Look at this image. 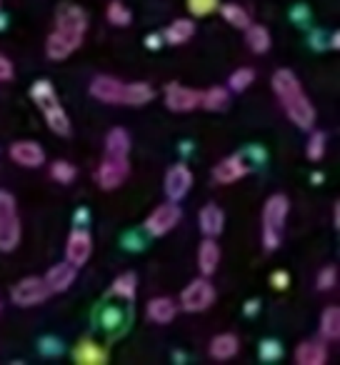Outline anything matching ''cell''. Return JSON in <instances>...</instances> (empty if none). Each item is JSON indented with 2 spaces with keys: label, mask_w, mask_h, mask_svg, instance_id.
Wrapping results in <instances>:
<instances>
[{
  "label": "cell",
  "mask_w": 340,
  "mask_h": 365,
  "mask_svg": "<svg viewBox=\"0 0 340 365\" xmlns=\"http://www.w3.org/2000/svg\"><path fill=\"white\" fill-rule=\"evenodd\" d=\"M283 358V345L278 340H263L260 343V360L265 363H273V360H280Z\"/></svg>",
  "instance_id": "cell-39"
},
{
  "label": "cell",
  "mask_w": 340,
  "mask_h": 365,
  "mask_svg": "<svg viewBox=\"0 0 340 365\" xmlns=\"http://www.w3.org/2000/svg\"><path fill=\"white\" fill-rule=\"evenodd\" d=\"M250 170V165L245 163V158L240 153L235 155H228L213 168V180L220 182V185H230V182H238L240 178H245Z\"/></svg>",
  "instance_id": "cell-14"
},
{
  "label": "cell",
  "mask_w": 340,
  "mask_h": 365,
  "mask_svg": "<svg viewBox=\"0 0 340 365\" xmlns=\"http://www.w3.org/2000/svg\"><path fill=\"white\" fill-rule=\"evenodd\" d=\"M198 225H200V233H203L205 238H218V235L223 233L225 213L215 203H208L198 213Z\"/></svg>",
  "instance_id": "cell-18"
},
{
  "label": "cell",
  "mask_w": 340,
  "mask_h": 365,
  "mask_svg": "<svg viewBox=\"0 0 340 365\" xmlns=\"http://www.w3.org/2000/svg\"><path fill=\"white\" fill-rule=\"evenodd\" d=\"M245 43H248V48L253 53L263 56V53H268L270 46H273V38H270V33L265 26H255V23H250V26L245 28Z\"/></svg>",
  "instance_id": "cell-29"
},
{
  "label": "cell",
  "mask_w": 340,
  "mask_h": 365,
  "mask_svg": "<svg viewBox=\"0 0 340 365\" xmlns=\"http://www.w3.org/2000/svg\"><path fill=\"white\" fill-rule=\"evenodd\" d=\"M31 98H33V103L41 108V110H46V108L61 103V101H58V93H56V88H53L51 81H36V83H33Z\"/></svg>",
  "instance_id": "cell-31"
},
{
  "label": "cell",
  "mask_w": 340,
  "mask_h": 365,
  "mask_svg": "<svg viewBox=\"0 0 340 365\" xmlns=\"http://www.w3.org/2000/svg\"><path fill=\"white\" fill-rule=\"evenodd\" d=\"M185 3H188V11L193 13L195 18L210 16V13H215L220 6V0H185Z\"/></svg>",
  "instance_id": "cell-37"
},
{
  "label": "cell",
  "mask_w": 340,
  "mask_h": 365,
  "mask_svg": "<svg viewBox=\"0 0 340 365\" xmlns=\"http://www.w3.org/2000/svg\"><path fill=\"white\" fill-rule=\"evenodd\" d=\"M73 358L81 365H103L108 363V350L103 345L93 343V340H81L73 350Z\"/></svg>",
  "instance_id": "cell-21"
},
{
  "label": "cell",
  "mask_w": 340,
  "mask_h": 365,
  "mask_svg": "<svg viewBox=\"0 0 340 365\" xmlns=\"http://www.w3.org/2000/svg\"><path fill=\"white\" fill-rule=\"evenodd\" d=\"M270 86H273V93L278 96L280 106H283L285 115L293 120V125H298L300 130H310L315 125V108L310 98L305 96L295 73L288 68H280L270 78Z\"/></svg>",
  "instance_id": "cell-1"
},
{
  "label": "cell",
  "mask_w": 340,
  "mask_h": 365,
  "mask_svg": "<svg viewBox=\"0 0 340 365\" xmlns=\"http://www.w3.org/2000/svg\"><path fill=\"white\" fill-rule=\"evenodd\" d=\"M230 106V91L223 86H213L205 93H200V108H205L208 113H223Z\"/></svg>",
  "instance_id": "cell-25"
},
{
  "label": "cell",
  "mask_w": 340,
  "mask_h": 365,
  "mask_svg": "<svg viewBox=\"0 0 340 365\" xmlns=\"http://www.w3.org/2000/svg\"><path fill=\"white\" fill-rule=\"evenodd\" d=\"M130 175V163L128 158H108L101 163L96 173V180L101 185V190H118L125 182V178Z\"/></svg>",
  "instance_id": "cell-8"
},
{
  "label": "cell",
  "mask_w": 340,
  "mask_h": 365,
  "mask_svg": "<svg viewBox=\"0 0 340 365\" xmlns=\"http://www.w3.org/2000/svg\"><path fill=\"white\" fill-rule=\"evenodd\" d=\"M76 275H78V268L66 260V263L53 265V268L43 275V280H46L48 290H51V295H53V293H66V290L76 283Z\"/></svg>",
  "instance_id": "cell-15"
},
{
  "label": "cell",
  "mask_w": 340,
  "mask_h": 365,
  "mask_svg": "<svg viewBox=\"0 0 340 365\" xmlns=\"http://www.w3.org/2000/svg\"><path fill=\"white\" fill-rule=\"evenodd\" d=\"M190 188H193V173H190V168L185 165V163H175L173 168H168V173H165L168 200L180 203V200L190 193Z\"/></svg>",
  "instance_id": "cell-11"
},
{
  "label": "cell",
  "mask_w": 340,
  "mask_h": 365,
  "mask_svg": "<svg viewBox=\"0 0 340 365\" xmlns=\"http://www.w3.org/2000/svg\"><path fill=\"white\" fill-rule=\"evenodd\" d=\"M313 182H323V173H313Z\"/></svg>",
  "instance_id": "cell-49"
},
{
  "label": "cell",
  "mask_w": 340,
  "mask_h": 365,
  "mask_svg": "<svg viewBox=\"0 0 340 365\" xmlns=\"http://www.w3.org/2000/svg\"><path fill=\"white\" fill-rule=\"evenodd\" d=\"M293 358L298 365H323L328 360V345L325 340H303Z\"/></svg>",
  "instance_id": "cell-17"
},
{
  "label": "cell",
  "mask_w": 340,
  "mask_h": 365,
  "mask_svg": "<svg viewBox=\"0 0 340 365\" xmlns=\"http://www.w3.org/2000/svg\"><path fill=\"white\" fill-rule=\"evenodd\" d=\"M290 18H293L295 23H308V18H310V13H308V8H295L293 13H290Z\"/></svg>",
  "instance_id": "cell-43"
},
{
  "label": "cell",
  "mask_w": 340,
  "mask_h": 365,
  "mask_svg": "<svg viewBox=\"0 0 340 365\" xmlns=\"http://www.w3.org/2000/svg\"><path fill=\"white\" fill-rule=\"evenodd\" d=\"M178 315V305H175V300L165 298V295H158V298L148 300L145 305V318L150 320V323L155 325H168L170 320Z\"/></svg>",
  "instance_id": "cell-16"
},
{
  "label": "cell",
  "mask_w": 340,
  "mask_h": 365,
  "mask_svg": "<svg viewBox=\"0 0 340 365\" xmlns=\"http://www.w3.org/2000/svg\"><path fill=\"white\" fill-rule=\"evenodd\" d=\"M238 350H240V343H238V338H235L233 333H218L208 343V353H210V358H215V360L235 358V355H238Z\"/></svg>",
  "instance_id": "cell-22"
},
{
  "label": "cell",
  "mask_w": 340,
  "mask_h": 365,
  "mask_svg": "<svg viewBox=\"0 0 340 365\" xmlns=\"http://www.w3.org/2000/svg\"><path fill=\"white\" fill-rule=\"evenodd\" d=\"M18 203L8 190H0V253H13L21 243Z\"/></svg>",
  "instance_id": "cell-3"
},
{
  "label": "cell",
  "mask_w": 340,
  "mask_h": 365,
  "mask_svg": "<svg viewBox=\"0 0 340 365\" xmlns=\"http://www.w3.org/2000/svg\"><path fill=\"white\" fill-rule=\"evenodd\" d=\"M155 98V91H153L150 83H125V98H123V106H130V108H140L145 103H150Z\"/></svg>",
  "instance_id": "cell-27"
},
{
  "label": "cell",
  "mask_w": 340,
  "mask_h": 365,
  "mask_svg": "<svg viewBox=\"0 0 340 365\" xmlns=\"http://www.w3.org/2000/svg\"><path fill=\"white\" fill-rule=\"evenodd\" d=\"M330 48H333V51H338V48H340V33L338 31L330 36Z\"/></svg>",
  "instance_id": "cell-48"
},
{
  "label": "cell",
  "mask_w": 340,
  "mask_h": 365,
  "mask_svg": "<svg viewBox=\"0 0 340 365\" xmlns=\"http://www.w3.org/2000/svg\"><path fill=\"white\" fill-rule=\"evenodd\" d=\"M213 303H215V288L210 285V280L205 275H200V278L190 280L188 288H183L178 308H183L185 313H203Z\"/></svg>",
  "instance_id": "cell-5"
},
{
  "label": "cell",
  "mask_w": 340,
  "mask_h": 365,
  "mask_svg": "<svg viewBox=\"0 0 340 365\" xmlns=\"http://www.w3.org/2000/svg\"><path fill=\"white\" fill-rule=\"evenodd\" d=\"M220 16L228 21V26L238 28V31H245V28L250 26V16L248 11H245L243 6H238V3H225V6H218Z\"/></svg>",
  "instance_id": "cell-32"
},
{
  "label": "cell",
  "mask_w": 340,
  "mask_h": 365,
  "mask_svg": "<svg viewBox=\"0 0 340 365\" xmlns=\"http://www.w3.org/2000/svg\"><path fill=\"white\" fill-rule=\"evenodd\" d=\"M3 28H6V18L0 16V31H3Z\"/></svg>",
  "instance_id": "cell-50"
},
{
  "label": "cell",
  "mask_w": 340,
  "mask_h": 365,
  "mask_svg": "<svg viewBox=\"0 0 340 365\" xmlns=\"http://www.w3.org/2000/svg\"><path fill=\"white\" fill-rule=\"evenodd\" d=\"M333 225L335 228H340V203L335 200V205H333Z\"/></svg>",
  "instance_id": "cell-46"
},
{
  "label": "cell",
  "mask_w": 340,
  "mask_h": 365,
  "mask_svg": "<svg viewBox=\"0 0 340 365\" xmlns=\"http://www.w3.org/2000/svg\"><path fill=\"white\" fill-rule=\"evenodd\" d=\"M145 46L150 48V51H158V48L163 46V36L160 33H150V36L145 38Z\"/></svg>",
  "instance_id": "cell-44"
},
{
  "label": "cell",
  "mask_w": 340,
  "mask_h": 365,
  "mask_svg": "<svg viewBox=\"0 0 340 365\" xmlns=\"http://www.w3.org/2000/svg\"><path fill=\"white\" fill-rule=\"evenodd\" d=\"M218 263H220V248L215 243V238H205L200 243V250H198V268H200V275L210 278V275L218 270Z\"/></svg>",
  "instance_id": "cell-23"
},
{
  "label": "cell",
  "mask_w": 340,
  "mask_h": 365,
  "mask_svg": "<svg viewBox=\"0 0 340 365\" xmlns=\"http://www.w3.org/2000/svg\"><path fill=\"white\" fill-rule=\"evenodd\" d=\"M16 71H13V61L8 56H0V83H11Z\"/></svg>",
  "instance_id": "cell-40"
},
{
  "label": "cell",
  "mask_w": 340,
  "mask_h": 365,
  "mask_svg": "<svg viewBox=\"0 0 340 365\" xmlns=\"http://www.w3.org/2000/svg\"><path fill=\"white\" fill-rule=\"evenodd\" d=\"M105 18H108V21H110L115 28H128V26L133 23L130 8H128L125 3H120V0H113V3H108Z\"/></svg>",
  "instance_id": "cell-33"
},
{
  "label": "cell",
  "mask_w": 340,
  "mask_h": 365,
  "mask_svg": "<svg viewBox=\"0 0 340 365\" xmlns=\"http://www.w3.org/2000/svg\"><path fill=\"white\" fill-rule=\"evenodd\" d=\"M0 310H3V303H0Z\"/></svg>",
  "instance_id": "cell-51"
},
{
  "label": "cell",
  "mask_w": 340,
  "mask_h": 365,
  "mask_svg": "<svg viewBox=\"0 0 340 365\" xmlns=\"http://www.w3.org/2000/svg\"><path fill=\"white\" fill-rule=\"evenodd\" d=\"M325 145H328V138H325V133L323 130H313V128H310L308 145H305V155H308L310 160H323Z\"/></svg>",
  "instance_id": "cell-35"
},
{
  "label": "cell",
  "mask_w": 340,
  "mask_h": 365,
  "mask_svg": "<svg viewBox=\"0 0 340 365\" xmlns=\"http://www.w3.org/2000/svg\"><path fill=\"white\" fill-rule=\"evenodd\" d=\"M43 113V118H46V123H48V128H51L56 135H61V138H68L73 133V128H71V118H68V113L63 110V106L61 103H56V106H51V108H46V110H41Z\"/></svg>",
  "instance_id": "cell-26"
},
{
  "label": "cell",
  "mask_w": 340,
  "mask_h": 365,
  "mask_svg": "<svg viewBox=\"0 0 340 365\" xmlns=\"http://www.w3.org/2000/svg\"><path fill=\"white\" fill-rule=\"evenodd\" d=\"M315 285H318V290H333L335 285H338V268L335 265H325L323 270L318 273V280H315Z\"/></svg>",
  "instance_id": "cell-38"
},
{
  "label": "cell",
  "mask_w": 340,
  "mask_h": 365,
  "mask_svg": "<svg viewBox=\"0 0 340 365\" xmlns=\"http://www.w3.org/2000/svg\"><path fill=\"white\" fill-rule=\"evenodd\" d=\"M81 46L83 43H78V41H73V38L63 36V33L53 31L46 41V56L51 58V61H66V58H71Z\"/></svg>",
  "instance_id": "cell-19"
},
{
  "label": "cell",
  "mask_w": 340,
  "mask_h": 365,
  "mask_svg": "<svg viewBox=\"0 0 340 365\" xmlns=\"http://www.w3.org/2000/svg\"><path fill=\"white\" fill-rule=\"evenodd\" d=\"M320 338L325 343H338L340 340V308L338 305H328L320 313Z\"/></svg>",
  "instance_id": "cell-24"
},
{
  "label": "cell",
  "mask_w": 340,
  "mask_h": 365,
  "mask_svg": "<svg viewBox=\"0 0 340 365\" xmlns=\"http://www.w3.org/2000/svg\"><path fill=\"white\" fill-rule=\"evenodd\" d=\"M180 218H183V210H180V205L175 203V200H170V203L158 205L145 218L143 228H145V233L153 235V238H163V235H168L180 223Z\"/></svg>",
  "instance_id": "cell-6"
},
{
  "label": "cell",
  "mask_w": 340,
  "mask_h": 365,
  "mask_svg": "<svg viewBox=\"0 0 340 365\" xmlns=\"http://www.w3.org/2000/svg\"><path fill=\"white\" fill-rule=\"evenodd\" d=\"M88 93H91L96 101L105 103V106H123V98H125V83L118 81L113 76H96L88 86Z\"/></svg>",
  "instance_id": "cell-10"
},
{
  "label": "cell",
  "mask_w": 340,
  "mask_h": 365,
  "mask_svg": "<svg viewBox=\"0 0 340 365\" xmlns=\"http://www.w3.org/2000/svg\"><path fill=\"white\" fill-rule=\"evenodd\" d=\"M160 36L163 43H168V46H183V43H188L195 36V23L188 21V18H175Z\"/></svg>",
  "instance_id": "cell-20"
},
{
  "label": "cell",
  "mask_w": 340,
  "mask_h": 365,
  "mask_svg": "<svg viewBox=\"0 0 340 365\" xmlns=\"http://www.w3.org/2000/svg\"><path fill=\"white\" fill-rule=\"evenodd\" d=\"M270 285H273L275 290H285L290 285V275L285 273V270H275V273L270 275Z\"/></svg>",
  "instance_id": "cell-41"
},
{
  "label": "cell",
  "mask_w": 340,
  "mask_h": 365,
  "mask_svg": "<svg viewBox=\"0 0 340 365\" xmlns=\"http://www.w3.org/2000/svg\"><path fill=\"white\" fill-rule=\"evenodd\" d=\"M8 153L11 160L21 168H41L46 163V150L38 140H16Z\"/></svg>",
  "instance_id": "cell-13"
},
{
  "label": "cell",
  "mask_w": 340,
  "mask_h": 365,
  "mask_svg": "<svg viewBox=\"0 0 340 365\" xmlns=\"http://www.w3.org/2000/svg\"><path fill=\"white\" fill-rule=\"evenodd\" d=\"M135 293H138V280H135V273H120L110 285V295L113 298H120L125 303H133L135 300Z\"/></svg>",
  "instance_id": "cell-30"
},
{
  "label": "cell",
  "mask_w": 340,
  "mask_h": 365,
  "mask_svg": "<svg viewBox=\"0 0 340 365\" xmlns=\"http://www.w3.org/2000/svg\"><path fill=\"white\" fill-rule=\"evenodd\" d=\"M258 313V300H250V303H245V315H255Z\"/></svg>",
  "instance_id": "cell-47"
},
{
  "label": "cell",
  "mask_w": 340,
  "mask_h": 365,
  "mask_svg": "<svg viewBox=\"0 0 340 365\" xmlns=\"http://www.w3.org/2000/svg\"><path fill=\"white\" fill-rule=\"evenodd\" d=\"M48 298H51V290H48L46 280L38 278V275L18 280L11 290V300L18 308H36V305L46 303Z\"/></svg>",
  "instance_id": "cell-7"
},
{
  "label": "cell",
  "mask_w": 340,
  "mask_h": 365,
  "mask_svg": "<svg viewBox=\"0 0 340 365\" xmlns=\"http://www.w3.org/2000/svg\"><path fill=\"white\" fill-rule=\"evenodd\" d=\"M130 153V135L125 128H113L105 135V155L108 158H128Z\"/></svg>",
  "instance_id": "cell-28"
},
{
  "label": "cell",
  "mask_w": 340,
  "mask_h": 365,
  "mask_svg": "<svg viewBox=\"0 0 340 365\" xmlns=\"http://www.w3.org/2000/svg\"><path fill=\"white\" fill-rule=\"evenodd\" d=\"M93 255V235L88 233L83 225H76L73 233L68 235V243H66V260L76 268H83V265L91 260Z\"/></svg>",
  "instance_id": "cell-9"
},
{
  "label": "cell",
  "mask_w": 340,
  "mask_h": 365,
  "mask_svg": "<svg viewBox=\"0 0 340 365\" xmlns=\"http://www.w3.org/2000/svg\"><path fill=\"white\" fill-rule=\"evenodd\" d=\"M165 106L173 113H190L200 108V91L185 88L180 83H168L165 86Z\"/></svg>",
  "instance_id": "cell-12"
},
{
  "label": "cell",
  "mask_w": 340,
  "mask_h": 365,
  "mask_svg": "<svg viewBox=\"0 0 340 365\" xmlns=\"http://www.w3.org/2000/svg\"><path fill=\"white\" fill-rule=\"evenodd\" d=\"M51 175H53V180H58V182H73L76 180V175H78V170H76V165L73 163H68V160H56L51 165Z\"/></svg>",
  "instance_id": "cell-36"
},
{
  "label": "cell",
  "mask_w": 340,
  "mask_h": 365,
  "mask_svg": "<svg viewBox=\"0 0 340 365\" xmlns=\"http://www.w3.org/2000/svg\"><path fill=\"white\" fill-rule=\"evenodd\" d=\"M288 195L275 193L265 200L263 205V248L265 253H273L280 248L283 243V230H285V220H288Z\"/></svg>",
  "instance_id": "cell-2"
},
{
  "label": "cell",
  "mask_w": 340,
  "mask_h": 365,
  "mask_svg": "<svg viewBox=\"0 0 340 365\" xmlns=\"http://www.w3.org/2000/svg\"><path fill=\"white\" fill-rule=\"evenodd\" d=\"M253 81H255V71H253V68H238V71L230 73L228 91L230 93H243V91H248V88L253 86Z\"/></svg>",
  "instance_id": "cell-34"
},
{
  "label": "cell",
  "mask_w": 340,
  "mask_h": 365,
  "mask_svg": "<svg viewBox=\"0 0 340 365\" xmlns=\"http://www.w3.org/2000/svg\"><path fill=\"white\" fill-rule=\"evenodd\" d=\"M53 31L83 43L86 31H88V13L83 11L81 6H76V3H63L56 11V28H53Z\"/></svg>",
  "instance_id": "cell-4"
},
{
  "label": "cell",
  "mask_w": 340,
  "mask_h": 365,
  "mask_svg": "<svg viewBox=\"0 0 340 365\" xmlns=\"http://www.w3.org/2000/svg\"><path fill=\"white\" fill-rule=\"evenodd\" d=\"M41 345H43V353H51V355H58V353H63V348H61V343H58L56 338H43L41 340Z\"/></svg>",
  "instance_id": "cell-42"
},
{
  "label": "cell",
  "mask_w": 340,
  "mask_h": 365,
  "mask_svg": "<svg viewBox=\"0 0 340 365\" xmlns=\"http://www.w3.org/2000/svg\"><path fill=\"white\" fill-rule=\"evenodd\" d=\"M83 220H91V213H88L86 208H81L76 213V225H83Z\"/></svg>",
  "instance_id": "cell-45"
}]
</instances>
